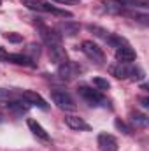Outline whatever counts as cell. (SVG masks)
Wrapping results in <instances>:
<instances>
[{
    "label": "cell",
    "instance_id": "cell-28",
    "mask_svg": "<svg viewBox=\"0 0 149 151\" xmlns=\"http://www.w3.org/2000/svg\"><path fill=\"white\" fill-rule=\"evenodd\" d=\"M54 2H58V4H77L79 0H54Z\"/></svg>",
    "mask_w": 149,
    "mask_h": 151
},
{
    "label": "cell",
    "instance_id": "cell-30",
    "mask_svg": "<svg viewBox=\"0 0 149 151\" xmlns=\"http://www.w3.org/2000/svg\"><path fill=\"white\" fill-rule=\"evenodd\" d=\"M2 121H4V119H2V116H0V123H2Z\"/></svg>",
    "mask_w": 149,
    "mask_h": 151
},
{
    "label": "cell",
    "instance_id": "cell-5",
    "mask_svg": "<svg viewBox=\"0 0 149 151\" xmlns=\"http://www.w3.org/2000/svg\"><path fill=\"white\" fill-rule=\"evenodd\" d=\"M77 93H79L90 106H105V104H107L105 97H104L98 90H93V88H90V86H79V88H77Z\"/></svg>",
    "mask_w": 149,
    "mask_h": 151
},
{
    "label": "cell",
    "instance_id": "cell-1",
    "mask_svg": "<svg viewBox=\"0 0 149 151\" xmlns=\"http://www.w3.org/2000/svg\"><path fill=\"white\" fill-rule=\"evenodd\" d=\"M111 74L117 79H133V81H140L144 79V70L139 69V67H133L130 63H121V62H116L109 67Z\"/></svg>",
    "mask_w": 149,
    "mask_h": 151
},
{
    "label": "cell",
    "instance_id": "cell-26",
    "mask_svg": "<svg viewBox=\"0 0 149 151\" xmlns=\"http://www.w3.org/2000/svg\"><path fill=\"white\" fill-rule=\"evenodd\" d=\"M5 39H7L9 42H21V40H23V37H21V35H18V34H7Z\"/></svg>",
    "mask_w": 149,
    "mask_h": 151
},
{
    "label": "cell",
    "instance_id": "cell-25",
    "mask_svg": "<svg viewBox=\"0 0 149 151\" xmlns=\"http://www.w3.org/2000/svg\"><path fill=\"white\" fill-rule=\"evenodd\" d=\"M12 97H14V91L0 88V99H5V100H9V99H12Z\"/></svg>",
    "mask_w": 149,
    "mask_h": 151
},
{
    "label": "cell",
    "instance_id": "cell-20",
    "mask_svg": "<svg viewBox=\"0 0 149 151\" xmlns=\"http://www.w3.org/2000/svg\"><path fill=\"white\" fill-rule=\"evenodd\" d=\"M132 121L135 125H139V127H146L148 125V116L140 113H132Z\"/></svg>",
    "mask_w": 149,
    "mask_h": 151
},
{
    "label": "cell",
    "instance_id": "cell-10",
    "mask_svg": "<svg viewBox=\"0 0 149 151\" xmlns=\"http://www.w3.org/2000/svg\"><path fill=\"white\" fill-rule=\"evenodd\" d=\"M135 58H137V55H135V51L128 44H125V46L116 49V60L121 62V63H132Z\"/></svg>",
    "mask_w": 149,
    "mask_h": 151
},
{
    "label": "cell",
    "instance_id": "cell-21",
    "mask_svg": "<svg viewBox=\"0 0 149 151\" xmlns=\"http://www.w3.org/2000/svg\"><path fill=\"white\" fill-rule=\"evenodd\" d=\"M123 5L125 7H132V9H135V7L146 9L148 7V2H144V0H126V2H123Z\"/></svg>",
    "mask_w": 149,
    "mask_h": 151
},
{
    "label": "cell",
    "instance_id": "cell-6",
    "mask_svg": "<svg viewBox=\"0 0 149 151\" xmlns=\"http://www.w3.org/2000/svg\"><path fill=\"white\" fill-rule=\"evenodd\" d=\"M97 144H98V150L100 151H117V141H116V137L111 135V134H107V132L98 134Z\"/></svg>",
    "mask_w": 149,
    "mask_h": 151
},
{
    "label": "cell",
    "instance_id": "cell-17",
    "mask_svg": "<svg viewBox=\"0 0 149 151\" xmlns=\"http://www.w3.org/2000/svg\"><path fill=\"white\" fill-rule=\"evenodd\" d=\"M105 9H107V12H111V14H121V12H125V5H123V2L121 0H109L107 4H105Z\"/></svg>",
    "mask_w": 149,
    "mask_h": 151
},
{
    "label": "cell",
    "instance_id": "cell-2",
    "mask_svg": "<svg viewBox=\"0 0 149 151\" xmlns=\"http://www.w3.org/2000/svg\"><path fill=\"white\" fill-rule=\"evenodd\" d=\"M25 5L32 11H39V12H53L56 16H62V18H72V12L67 11V9H60V7H54L47 2H40V0H25Z\"/></svg>",
    "mask_w": 149,
    "mask_h": 151
},
{
    "label": "cell",
    "instance_id": "cell-27",
    "mask_svg": "<svg viewBox=\"0 0 149 151\" xmlns=\"http://www.w3.org/2000/svg\"><path fill=\"white\" fill-rule=\"evenodd\" d=\"M7 55H9V53H7V51H5V49H4V47L0 46V62H4V60H7Z\"/></svg>",
    "mask_w": 149,
    "mask_h": 151
},
{
    "label": "cell",
    "instance_id": "cell-4",
    "mask_svg": "<svg viewBox=\"0 0 149 151\" xmlns=\"http://www.w3.org/2000/svg\"><path fill=\"white\" fill-rule=\"evenodd\" d=\"M81 49H82V53H84L91 62H95L97 65H100V63L105 62V55H104L102 47H98V44H95L93 40H84V42L81 44Z\"/></svg>",
    "mask_w": 149,
    "mask_h": 151
},
{
    "label": "cell",
    "instance_id": "cell-22",
    "mask_svg": "<svg viewBox=\"0 0 149 151\" xmlns=\"http://www.w3.org/2000/svg\"><path fill=\"white\" fill-rule=\"evenodd\" d=\"M27 56L30 58V60H35V58H39V55H40V47H39L37 44H30L28 46V49H27Z\"/></svg>",
    "mask_w": 149,
    "mask_h": 151
},
{
    "label": "cell",
    "instance_id": "cell-7",
    "mask_svg": "<svg viewBox=\"0 0 149 151\" xmlns=\"http://www.w3.org/2000/svg\"><path fill=\"white\" fill-rule=\"evenodd\" d=\"M21 99L25 100V102H28L30 106H37V107H40V109H47L49 106H47V102L39 95L37 91H32V90H25L23 93H21Z\"/></svg>",
    "mask_w": 149,
    "mask_h": 151
},
{
    "label": "cell",
    "instance_id": "cell-24",
    "mask_svg": "<svg viewBox=\"0 0 149 151\" xmlns=\"http://www.w3.org/2000/svg\"><path fill=\"white\" fill-rule=\"evenodd\" d=\"M114 127H116L117 130H121L123 134H130V132H132V128H130L125 121H121V119H116V121H114Z\"/></svg>",
    "mask_w": 149,
    "mask_h": 151
},
{
    "label": "cell",
    "instance_id": "cell-9",
    "mask_svg": "<svg viewBox=\"0 0 149 151\" xmlns=\"http://www.w3.org/2000/svg\"><path fill=\"white\" fill-rule=\"evenodd\" d=\"M4 107H7L11 113H14V114H25V113H28L30 104L25 102L23 99L21 100L19 99H14V100H5L4 102Z\"/></svg>",
    "mask_w": 149,
    "mask_h": 151
},
{
    "label": "cell",
    "instance_id": "cell-11",
    "mask_svg": "<svg viewBox=\"0 0 149 151\" xmlns=\"http://www.w3.org/2000/svg\"><path fill=\"white\" fill-rule=\"evenodd\" d=\"M49 56H51V60H53L56 65L67 63V51H65V47H62V44L49 47Z\"/></svg>",
    "mask_w": 149,
    "mask_h": 151
},
{
    "label": "cell",
    "instance_id": "cell-13",
    "mask_svg": "<svg viewBox=\"0 0 149 151\" xmlns=\"http://www.w3.org/2000/svg\"><path fill=\"white\" fill-rule=\"evenodd\" d=\"M81 69L75 65V63H70V62H67V63H63V65H60L58 67V76L62 77V79H72L74 76H77Z\"/></svg>",
    "mask_w": 149,
    "mask_h": 151
},
{
    "label": "cell",
    "instance_id": "cell-3",
    "mask_svg": "<svg viewBox=\"0 0 149 151\" xmlns=\"http://www.w3.org/2000/svg\"><path fill=\"white\" fill-rule=\"evenodd\" d=\"M51 99L62 111H75V102L70 97L69 91H65V90H53L51 91Z\"/></svg>",
    "mask_w": 149,
    "mask_h": 151
},
{
    "label": "cell",
    "instance_id": "cell-12",
    "mask_svg": "<svg viewBox=\"0 0 149 151\" xmlns=\"http://www.w3.org/2000/svg\"><path fill=\"white\" fill-rule=\"evenodd\" d=\"M27 125H28V128H30V132L39 137V139H42V141H49V134L46 132V128L39 123L37 119H28L27 121Z\"/></svg>",
    "mask_w": 149,
    "mask_h": 151
},
{
    "label": "cell",
    "instance_id": "cell-23",
    "mask_svg": "<svg viewBox=\"0 0 149 151\" xmlns=\"http://www.w3.org/2000/svg\"><path fill=\"white\" fill-rule=\"evenodd\" d=\"M90 32H93L97 37H100V39H107V35H109V32L107 30H104V28H100V27H93V25H90Z\"/></svg>",
    "mask_w": 149,
    "mask_h": 151
},
{
    "label": "cell",
    "instance_id": "cell-14",
    "mask_svg": "<svg viewBox=\"0 0 149 151\" xmlns=\"http://www.w3.org/2000/svg\"><path fill=\"white\" fill-rule=\"evenodd\" d=\"M65 123L72 128V130H90L91 127L82 119V118H79V116H74V114H69V116H65Z\"/></svg>",
    "mask_w": 149,
    "mask_h": 151
},
{
    "label": "cell",
    "instance_id": "cell-19",
    "mask_svg": "<svg viewBox=\"0 0 149 151\" xmlns=\"http://www.w3.org/2000/svg\"><path fill=\"white\" fill-rule=\"evenodd\" d=\"M93 86L98 90V91H105L111 88V83L105 79V77H93Z\"/></svg>",
    "mask_w": 149,
    "mask_h": 151
},
{
    "label": "cell",
    "instance_id": "cell-29",
    "mask_svg": "<svg viewBox=\"0 0 149 151\" xmlns=\"http://www.w3.org/2000/svg\"><path fill=\"white\" fill-rule=\"evenodd\" d=\"M140 102H142V106H144V107H148V106H149V100H148V99H142Z\"/></svg>",
    "mask_w": 149,
    "mask_h": 151
},
{
    "label": "cell",
    "instance_id": "cell-18",
    "mask_svg": "<svg viewBox=\"0 0 149 151\" xmlns=\"http://www.w3.org/2000/svg\"><path fill=\"white\" fill-rule=\"evenodd\" d=\"M105 42H107V44H111L112 47H116V49H117V47H121V46H125V44H128V42L121 37V35H116V34H109L107 39H105Z\"/></svg>",
    "mask_w": 149,
    "mask_h": 151
},
{
    "label": "cell",
    "instance_id": "cell-8",
    "mask_svg": "<svg viewBox=\"0 0 149 151\" xmlns=\"http://www.w3.org/2000/svg\"><path fill=\"white\" fill-rule=\"evenodd\" d=\"M40 37H42V40H44L49 47L62 44V35H60L56 30H51V28H46V27H40Z\"/></svg>",
    "mask_w": 149,
    "mask_h": 151
},
{
    "label": "cell",
    "instance_id": "cell-16",
    "mask_svg": "<svg viewBox=\"0 0 149 151\" xmlns=\"http://www.w3.org/2000/svg\"><path fill=\"white\" fill-rule=\"evenodd\" d=\"M7 60H9L11 63H16V65H23V67H35L34 60H30L27 55L12 53V55H7Z\"/></svg>",
    "mask_w": 149,
    "mask_h": 151
},
{
    "label": "cell",
    "instance_id": "cell-15",
    "mask_svg": "<svg viewBox=\"0 0 149 151\" xmlns=\"http://www.w3.org/2000/svg\"><path fill=\"white\" fill-rule=\"evenodd\" d=\"M60 35H69V37H72L75 35L77 32H79V25L74 23V21H62L60 25H58V30H56Z\"/></svg>",
    "mask_w": 149,
    "mask_h": 151
}]
</instances>
